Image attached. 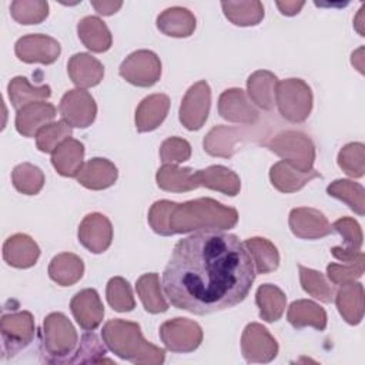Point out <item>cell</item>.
I'll return each instance as SVG.
<instances>
[{"instance_id": "cell-1", "label": "cell", "mask_w": 365, "mask_h": 365, "mask_svg": "<svg viewBox=\"0 0 365 365\" xmlns=\"http://www.w3.org/2000/svg\"><path fill=\"white\" fill-rule=\"evenodd\" d=\"M254 279L252 258L237 235L200 231L175 244L163 289L175 308L205 315L242 302Z\"/></svg>"}, {"instance_id": "cell-2", "label": "cell", "mask_w": 365, "mask_h": 365, "mask_svg": "<svg viewBox=\"0 0 365 365\" xmlns=\"http://www.w3.org/2000/svg\"><path fill=\"white\" fill-rule=\"evenodd\" d=\"M238 222L235 208L212 198H197L185 202H173L167 217L165 237L200 231H222Z\"/></svg>"}, {"instance_id": "cell-3", "label": "cell", "mask_w": 365, "mask_h": 365, "mask_svg": "<svg viewBox=\"0 0 365 365\" xmlns=\"http://www.w3.org/2000/svg\"><path fill=\"white\" fill-rule=\"evenodd\" d=\"M101 336L113 354L133 364L160 365L165 359V351L144 339L137 322L110 319L104 324Z\"/></svg>"}, {"instance_id": "cell-4", "label": "cell", "mask_w": 365, "mask_h": 365, "mask_svg": "<svg viewBox=\"0 0 365 365\" xmlns=\"http://www.w3.org/2000/svg\"><path fill=\"white\" fill-rule=\"evenodd\" d=\"M77 332L61 312H51L43 321L41 344L51 362H64L77 346Z\"/></svg>"}, {"instance_id": "cell-5", "label": "cell", "mask_w": 365, "mask_h": 365, "mask_svg": "<svg viewBox=\"0 0 365 365\" xmlns=\"http://www.w3.org/2000/svg\"><path fill=\"white\" fill-rule=\"evenodd\" d=\"M265 145L295 170L301 173L314 170L315 145L307 134L294 130L282 131L267 141Z\"/></svg>"}, {"instance_id": "cell-6", "label": "cell", "mask_w": 365, "mask_h": 365, "mask_svg": "<svg viewBox=\"0 0 365 365\" xmlns=\"http://www.w3.org/2000/svg\"><path fill=\"white\" fill-rule=\"evenodd\" d=\"M311 87L301 78H285L275 88V104L279 114L291 123L305 121L312 110Z\"/></svg>"}, {"instance_id": "cell-7", "label": "cell", "mask_w": 365, "mask_h": 365, "mask_svg": "<svg viewBox=\"0 0 365 365\" xmlns=\"http://www.w3.org/2000/svg\"><path fill=\"white\" fill-rule=\"evenodd\" d=\"M120 76L137 87H151L161 77L160 57L151 50H137L120 66Z\"/></svg>"}, {"instance_id": "cell-8", "label": "cell", "mask_w": 365, "mask_h": 365, "mask_svg": "<svg viewBox=\"0 0 365 365\" xmlns=\"http://www.w3.org/2000/svg\"><path fill=\"white\" fill-rule=\"evenodd\" d=\"M160 338L171 352H192L202 342V329L192 319L174 318L160 327Z\"/></svg>"}, {"instance_id": "cell-9", "label": "cell", "mask_w": 365, "mask_h": 365, "mask_svg": "<svg viewBox=\"0 0 365 365\" xmlns=\"http://www.w3.org/2000/svg\"><path fill=\"white\" fill-rule=\"evenodd\" d=\"M34 319L29 311L4 314L0 319L3 351L14 355L24 349L34 338Z\"/></svg>"}, {"instance_id": "cell-10", "label": "cell", "mask_w": 365, "mask_h": 365, "mask_svg": "<svg viewBox=\"0 0 365 365\" xmlns=\"http://www.w3.org/2000/svg\"><path fill=\"white\" fill-rule=\"evenodd\" d=\"M241 351L248 364H267L275 359L278 342L264 325L251 322L242 331Z\"/></svg>"}, {"instance_id": "cell-11", "label": "cell", "mask_w": 365, "mask_h": 365, "mask_svg": "<svg viewBox=\"0 0 365 365\" xmlns=\"http://www.w3.org/2000/svg\"><path fill=\"white\" fill-rule=\"evenodd\" d=\"M211 107V88L205 80L192 84L180 106V121L190 130H200L208 118Z\"/></svg>"}, {"instance_id": "cell-12", "label": "cell", "mask_w": 365, "mask_h": 365, "mask_svg": "<svg viewBox=\"0 0 365 365\" xmlns=\"http://www.w3.org/2000/svg\"><path fill=\"white\" fill-rule=\"evenodd\" d=\"M58 110L63 120L70 127L86 128L96 120L97 104L88 91L83 88H74L68 90L61 97Z\"/></svg>"}, {"instance_id": "cell-13", "label": "cell", "mask_w": 365, "mask_h": 365, "mask_svg": "<svg viewBox=\"0 0 365 365\" xmlns=\"http://www.w3.org/2000/svg\"><path fill=\"white\" fill-rule=\"evenodd\" d=\"M14 53L19 60L24 63H54L60 53V43L46 34H27L20 37L14 44Z\"/></svg>"}, {"instance_id": "cell-14", "label": "cell", "mask_w": 365, "mask_h": 365, "mask_svg": "<svg viewBox=\"0 0 365 365\" xmlns=\"http://www.w3.org/2000/svg\"><path fill=\"white\" fill-rule=\"evenodd\" d=\"M78 241L93 254H101L108 250L113 241V225L110 220L100 212L87 214L78 225Z\"/></svg>"}, {"instance_id": "cell-15", "label": "cell", "mask_w": 365, "mask_h": 365, "mask_svg": "<svg viewBox=\"0 0 365 365\" xmlns=\"http://www.w3.org/2000/svg\"><path fill=\"white\" fill-rule=\"evenodd\" d=\"M288 224L292 234L302 240H318L332 232V225L324 212L309 207H298L291 210Z\"/></svg>"}, {"instance_id": "cell-16", "label": "cell", "mask_w": 365, "mask_h": 365, "mask_svg": "<svg viewBox=\"0 0 365 365\" xmlns=\"http://www.w3.org/2000/svg\"><path fill=\"white\" fill-rule=\"evenodd\" d=\"M218 114L227 121L248 125L257 123L259 117L258 110L247 100L244 90L237 87L227 88L221 93L218 98Z\"/></svg>"}, {"instance_id": "cell-17", "label": "cell", "mask_w": 365, "mask_h": 365, "mask_svg": "<svg viewBox=\"0 0 365 365\" xmlns=\"http://www.w3.org/2000/svg\"><path fill=\"white\" fill-rule=\"evenodd\" d=\"M70 309L77 324L86 331L96 329L104 317L103 302L93 288L78 291L70 301Z\"/></svg>"}, {"instance_id": "cell-18", "label": "cell", "mask_w": 365, "mask_h": 365, "mask_svg": "<svg viewBox=\"0 0 365 365\" xmlns=\"http://www.w3.org/2000/svg\"><path fill=\"white\" fill-rule=\"evenodd\" d=\"M56 117V107L47 101H33L16 114V130L24 137H36L37 133Z\"/></svg>"}, {"instance_id": "cell-19", "label": "cell", "mask_w": 365, "mask_h": 365, "mask_svg": "<svg viewBox=\"0 0 365 365\" xmlns=\"http://www.w3.org/2000/svg\"><path fill=\"white\" fill-rule=\"evenodd\" d=\"M118 177L117 167L107 158H91L83 164L77 174V182L88 190H106L111 187Z\"/></svg>"}, {"instance_id": "cell-20", "label": "cell", "mask_w": 365, "mask_h": 365, "mask_svg": "<svg viewBox=\"0 0 365 365\" xmlns=\"http://www.w3.org/2000/svg\"><path fill=\"white\" fill-rule=\"evenodd\" d=\"M40 257L36 241L26 234H14L3 244V259L14 268H30Z\"/></svg>"}, {"instance_id": "cell-21", "label": "cell", "mask_w": 365, "mask_h": 365, "mask_svg": "<svg viewBox=\"0 0 365 365\" xmlns=\"http://www.w3.org/2000/svg\"><path fill=\"white\" fill-rule=\"evenodd\" d=\"M170 110V98L157 93L141 100L135 110V128L140 133H148L160 127Z\"/></svg>"}, {"instance_id": "cell-22", "label": "cell", "mask_w": 365, "mask_h": 365, "mask_svg": "<svg viewBox=\"0 0 365 365\" xmlns=\"http://www.w3.org/2000/svg\"><path fill=\"white\" fill-rule=\"evenodd\" d=\"M67 71L78 88L94 87L104 77L103 64L88 53L73 54L67 63Z\"/></svg>"}, {"instance_id": "cell-23", "label": "cell", "mask_w": 365, "mask_h": 365, "mask_svg": "<svg viewBox=\"0 0 365 365\" xmlns=\"http://www.w3.org/2000/svg\"><path fill=\"white\" fill-rule=\"evenodd\" d=\"M332 231H336L342 237L344 244L332 247L331 254L342 262L354 259L361 252L364 238L359 224L351 217H342L332 224Z\"/></svg>"}, {"instance_id": "cell-24", "label": "cell", "mask_w": 365, "mask_h": 365, "mask_svg": "<svg viewBox=\"0 0 365 365\" xmlns=\"http://www.w3.org/2000/svg\"><path fill=\"white\" fill-rule=\"evenodd\" d=\"M335 304L341 317L351 325H358L364 318L365 298L361 282H348L335 292Z\"/></svg>"}, {"instance_id": "cell-25", "label": "cell", "mask_w": 365, "mask_h": 365, "mask_svg": "<svg viewBox=\"0 0 365 365\" xmlns=\"http://www.w3.org/2000/svg\"><path fill=\"white\" fill-rule=\"evenodd\" d=\"M195 181L198 187L220 191L230 197L237 195L241 188V180L237 173L224 165H210L195 171Z\"/></svg>"}, {"instance_id": "cell-26", "label": "cell", "mask_w": 365, "mask_h": 365, "mask_svg": "<svg viewBox=\"0 0 365 365\" xmlns=\"http://www.w3.org/2000/svg\"><path fill=\"white\" fill-rule=\"evenodd\" d=\"M197 26L195 16L185 7L174 6L161 11L157 17V29L170 37H190Z\"/></svg>"}, {"instance_id": "cell-27", "label": "cell", "mask_w": 365, "mask_h": 365, "mask_svg": "<svg viewBox=\"0 0 365 365\" xmlns=\"http://www.w3.org/2000/svg\"><path fill=\"white\" fill-rule=\"evenodd\" d=\"M318 177H321V174L317 170H311L308 173H301L285 161L275 163L269 170L271 184L278 191L285 192V194L299 191L309 181H312L314 178H318Z\"/></svg>"}, {"instance_id": "cell-28", "label": "cell", "mask_w": 365, "mask_h": 365, "mask_svg": "<svg viewBox=\"0 0 365 365\" xmlns=\"http://www.w3.org/2000/svg\"><path fill=\"white\" fill-rule=\"evenodd\" d=\"M84 145L76 138L64 140L53 153L51 164L63 177H77L83 167Z\"/></svg>"}, {"instance_id": "cell-29", "label": "cell", "mask_w": 365, "mask_h": 365, "mask_svg": "<svg viewBox=\"0 0 365 365\" xmlns=\"http://www.w3.org/2000/svg\"><path fill=\"white\" fill-rule=\"evenodd\" d=\"M278 78L268 70H257L247 80L250 100L262 110H272L275 106V88Z\"/></svg>"}, {"instance_id": "cell-30", "label": "cell", "mask_w": 365, "mask_h": 365, "mask_svg": "<svg viewBox=\"0 0 365 365\" xmlns=\"http://www.w3.org/2000/svg\"><path fill=\"white\" fill-rule=\"evenodd\" d=\"M81 43L94 53H104L111 47L113 37L106 23L97 16H86L77 24Z\"/></svg>"}, {"instance_id": "cell-31", "label": "cell", "mask_w": 365, "mask_h": 365, "mask_svg": "<svg viewBox=\"0 0 365 365\" xmlns=\"http://www.w3.org/2000/svg\"><path fill=\"white\" fill-rule=\"evenodd\" d=\"M288 322L299 329L304 327H312L318 331L327 328V312L317 302L309 299H297L288 307Z\"/></svg>"}, {"instance_id": "cell-32", "label": "cell", "mask_w": 365, "mask_h": 365, "mask_svg": "<svg viewBox=\"0 0 365 365\" xmlns=\"http://www.w3.org/2000/svg\"><path fill=\"white\" fill-rule=\"evenodd\" d=\"M242 133L238 128L228 125H215L204 137V150L212 157L230 158L237 151V144L240 143Z\"/></svg>"}, {"instance_id": "cell-33", "label": "cell", "mask_w": 365, "mask_h": 365, "mask_svg": "<svg viewBox=\"0 0 365 365\" xmlns=\"http://www.w3.org/2000/svg\"><path fill=\"white\" fill-rule=\"evenodd\" d=\"M84 272L83 259L71 252H61L53 257L48 264V275L50 278L61 285L70 287L81 279Z\"/></svg>"}, {"instance_id": "cell-34", "label": "cell", "mask_w": 365, "mask_h": 365, "mask_svg": "<svg viewBox=\"0 0 365 365\" xmlns=\"http://www.w3.org/2000/svg\"><path fill=\"white\" fill-rule=\"evenodd\" d=\"M157 185L170 192H185L198 188L195 181V171L185 167L181 168L175 164H164L155 174Z\"/></svg>"}, {"instance_id": "cell-35", "label": "cell", "mask_w": 365, "mask_h": 365, "mask_svg": "<svg viewBox=\"0 0 365 365\" xmlns=\"http://www.w3.org/2000/svg\"><path fill=\"white\" fill-rule=\"evenodd\" d=\"M255 304L259 308V318L262 321L275 322L285 311L287 297L277 285L262 284L257 289Z\"/></svg>"}, {"instance_id": "cell-36", "label": "cell", "mask_w": 365, "mask_h": 365, "mask_svg": "<svg viewBox=\"0 0 365 365\" xmlns=\"http://www.w3.org/2000/svg\"><path fill=\"white\" fill-rule=\"evenodd\" d=\"M7 91L11 106L17 110L33 101H46L51 96L50 86H33L23 76L13 77L7 86Z\"/></svg>"}, {"instance_id": "cell-37", "label": "cell", "mask_w": 365, "mask_h": 365, "mask_svg": "<svg viewBox=\"0 0 365 365\" xmlns=\"http://www.w3.org/2000/svg\"><path fill=\"white\" fill-rule=\"evenodd\" d=\"M244 245L252 258L257 274H268L278 268L279 252L269 240L262 237H252L247 238Z\"/></svg>"}, {"instance_id": "cell-38", "label": "cell", "mask_w": 365, "mask_h": 365, "mask_svg": "<svg viewBox=\"0 0 365 365\" xmlns=\"http://www.w3.org/2000/svg\"><path fill=\"white\" fill-rule=\"evenodd\" d=\"M135 291L147 312L160 314L168 309V302L161 292L158 274L148 272L141 275L135 282Z\"/></svg>"}, {"instance_id": "cell-39", "label": "cell", "mask_w": 365, "mask_h": 365, "mask_svg": "<svg viewBox=\"0 0 365 365\" xmlns=\"http://www.w3.org/2000/svg\"><path fill=\"white\" fill-rule=\"evenodd\" d=\"M224 16L235 26H257L264 19V6L261 1H221Z\"/></svg>"}, {"instance_id": "cell-40", "label": "cell", "mask_w": 365, "mask_h": 365, "mask_svg": "<svg viewBox=\"0 0 365 365\" xmlns=\"http://www.w3.org/2000/svg\"><path fill=\"white\" fill-rule=\"evenodd\" d=\"M328 195L345 202L354 212H365V190L361 184L351 180H335L327 187Z\"/></svg>"}, {"instance_id": "cell-41", "label": "cell", "mask_w": 365, "mask_h": 365, "mask_svg": "<svg viewBox=\"0 0 365 365\" xmlns=\"http://www.w3.org/2000/svg\"><path fill=\"white\" fill-rule=\"evenodd\" d=\"M11 182L19 192L24 195H36L44 185V174L34 164L21 163L11 171Z\"/></svg>"}, {"instance_id": "cell-42", "label": "cell", "mask_w": 365, "mask_h": 365, "mask_svg": "<svg viewBox=\"0 0 365 365\" xmlns=\"http://www.w3.org/2000/svg\"><path fill=\"white\" fill-rule=\"evenodd\" d=\"M298 269H299V281H301L302 289L307 294H309L311 297L325 304H329L334 301L335 289L331 284L327 282L325 277L319 271L304 267L301 264L298 265Z\"/></svg>"}, {"instance_id": "cell-43", "label": "cell", "mask_w": 365, "mask_h": 365, "mask_svg": "<svg viewBox=\"0 0 365 365\" xmlns=\"http://www.w3.org/2000/svg\"><path fill=\"white\" fill-rule=\"evenodd\" d=\"M106 297L108 305L117 312H128L135 307L131 287L123 277H113L107 282Z\"/></svg>"}, {"instance_id": "cell-44", "label": "cell", "mask_w": 365, "mask_h": 365, "mask_svg": "<svg viewBox=\"0 0 365 365\" xmlns=\"http://www.w3.org/2000/svg\"><path fill=\"white\" fill-rule=\"evenodd\" d=\"M10 14L20 24H38L48 16V3L43 0H16L10 4Z\"/></svg>"}, {"instance_id": "cell-45", "label": "cell", "mask_w": 365, "mask_h": 365, "mask_svg": "<svg viewBox=\"0 0 365 365\" xmlns=\"http://www.w3.org/2000/svg\"><path fill=\"white\" fill-rule=\"evenodd\" d=\"M338 165L345 174L361 178L365 173V145L362 143H348L338 153Z\"/></svg>"}, {"instance_id": "cell-46", "label": "cell", "mask_w": 365, "mask_h": 365, "mask_svg": "<svg viewBox=\"0 0 365 365\" xmlns=\"http://www.w3.org/2000/svg\"><path fill=\"white\" fill-rule=\"evenodd\" d=\"M71 137V127L64 121H53L44 125L36 135V145L41 153H53L64 140Z\"/></svg>"}, {"instance_id": "cell-47", "label": "cell", "mask_w": 365, "mask_h": 365, "mask_svg": "<svg viewBox=\"0 0 365 365\" xmlns=\"http://www.w3.org/2000/svg\"><path fill=\"white\" fill-rule=\"evenodd\" d=\"M364 265H365V255L361 251L354 259L342 264L331 262L327 267V277L328 279L335 285H344L348 282H352L362 277L364 274Z\"/></svg>"}, {"instance_id": "cell-48", "label": "cell", "mask_w": 365, "mask_h": 365, "mask_svg": "<svg viewBox=\"0 0 365 365\" xmlns=\"http://www.w3.org/2000/svg\"><path fill=\"white\" fill-rule=\"evenodd\" d=\"M73 358H68L64 364H84V362H101V361H108L110 359H104L103 356L106 355V348L103 346V344L98 341V338L96 336V334H84L81 336L80 341V346L76 349V352L73 354Z\"/></svg>"}, {"instance_id": "cell-49", "label": "cell", "mask_w": 365, "mask_h": 365, "mask_svg": "<svg viewBox=\"0 0 365 365\" xmlns=\"http://www.w3.org/2000/svg\"><path fill=\"white\" fill-rule=\"evenodd\" d=\"M191 157V145L181 137H170L160 145V158L164 164H180Z\"/></svg>"}, {"instance_id": "cell-50", "label": "cell", "mask_w": 365, "mask_h": 365, "mask_svg": "<svg viewBox=\"0 0 365 365\" xmlns=\"http://www.w3.org/2000/svg\"><path fill=\"white\" fill-rule=\"evenodd\" d=\"M91 6L96 9L98 14L111 16L120 10L123 1H91Z\"/></svg>"}, {"instance_id": "cell-51", "label": "cell", "mask_w": 365, "mask_h": 365, "mask_svg": "<svg viewBox=\"0 0 365 365\" xmlns=\"http://www.w3.org/2000/svg\"><path fill=\"white\" fill-rule=\"evenodd\" d=\"M305 6V1H277V7L284 16H295L301 11V9Z\"/></svg>"}, {"instance_id": "cell-52", "label": "cell", "mask_w": 365, "mask_h": 365, "mask_svg": "<svg viewBox=\"0 0 365 365\" xmlns=\"http://www.w3.org/2000/svg\"><path fill=\"white\" fill-rule=\"evenodd\" d=\"M362 53H364V47H359L355 53H352V64L355 66V68L359 71V73H364V58H362Z\"/></svg>"}, {"instance_id": "cell-53", "label": "cell", "mask_w": 365, "mask_h": 365, "mask_svg": "<svg viewBox=\"0 0 365 365\" xmlns=\"http://www.w3.org/2000/svg\"><path fill=\"white\" fill-rule=\"evenodd\" d=\"M364 9H365V6H362V7L359 9V11H358V16H356V19H355V23H354V26H355V29L358 30L359 36H364V29H362V14H364Z\"/></svg>"}]
</instances>
